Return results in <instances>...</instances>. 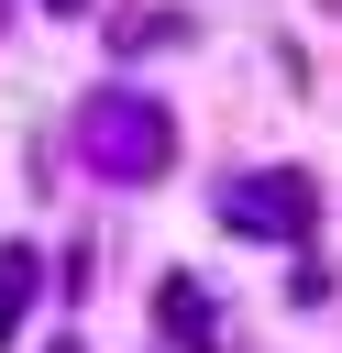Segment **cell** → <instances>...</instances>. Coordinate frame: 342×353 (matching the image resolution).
<instances>
[{
    "instance_id": "cell-1",
    "label": "cell",
    "mask_w": 342,
    "mask_h": 353,
    "mask_svg": "<svg viewBox=\"0 0 342 353\" xmlns=\"http://www.w3.org/2000/svg\"><path fill=\"white\" fill-rule=\"evenodd\" d=\"M77 154H88L110 188H143V176L177 165V121H165L154 99H132V88H99V99H77Z\"/></svg>"
},
{
    "instance_id": "cell-2",
    "label": "cell",
    "mask_w": 342,
    "mask_h": 353,
    "mask_svg": "<svg viewBox=\"0 0 342 353\" xmlns=\"http://www.w3.org/2000/svg\"><path fill=\"white\" fill-rule=\"evenodd\" d=\"M221 232H254V243H309V232H320V188H309L298 165L232 176V188H221Z\"/></svg>"
},
{
    "instance_id": "cell-3",
    "label": "cell",
    "mask_w": 342,
    "mask_h": 353,
    "mask_svg": "<svg viewBox=\"0 0 342 353\" xmlns=\"http://www.w3.org/2000/svg\"><path fill=\"white\" fill-rule=\"evenodd\" d=\"M33 287H44V254H33V243H0V342L22 331V309H33Z\"/></svg>"
},
{
    "instance_id": "cell-4",
    "label": "cell",
    "mask_w": 342,
    "mask_h": 353,
    "mask_svg": "<svg viewBox=\"0 0 342 353\" xmlns=\"http://www.w3.org/2000/svg\"><path fill=\"white\" fill-rule=\"evenodd\" d=\"M165 331H177V342H199V353H232V342L210 331V298H199L188 276H165Z\"/></svg>"
},
{
    "instance_id": "cell-5",
    "label": "cell",
    "mask_w": 342,
    "mask_h": 353,
    "mask_svg": "<svg viewBox=\"0 0 342 353\" xmlns=\"http://www.w3.org/2000/svg\"><path fill=\"white\" fill-rule=\"evenodd\" d=\"M177 33H188L177 11H121L110 22V55H143V44H177Z\"/></svg>"
},
{
    "instance_id": "cell-6",
    "label": "cell",
    "mask_w": 342,
    "mask_h": 353,
    "mask_svg": "<svg viewBox=\"0 0 342 353\" xmlns=\"http://www.w3.org/2000/svg\"><path fill=\"white\" fill-rule=\"evenodd\" d=\"M44 11H77V0H44Z\"/></svg>"
},
{
    "instance_id": "cell-7",
    "label": "cell",
    "mask_w": 342,
    "mask_h": 353,
    "mask_svg": "<svg viewBox=\"0 0 342 353\" xmlns=\"http://www.w3.org/2000/svg\"><path fill=\"white\" fill-rule=\"evenodd\" d=\"M55 353H77V342H55Z\"/></svg>"
}]
</instances>
